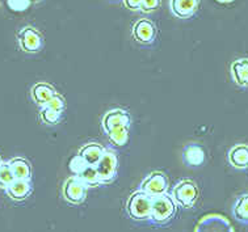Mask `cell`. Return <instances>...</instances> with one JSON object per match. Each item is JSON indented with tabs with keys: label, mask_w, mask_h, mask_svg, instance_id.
I'll return each instance as SVG.
<instances>
[{
	"label": "cell",
	"mask_w": 248,
	"mask_h": 232,
	"mask_svg": "<svg viewBox=\"0 0 248 232\" xmlns=\"http://www.w3.org/2000/svg\"><path fill=\"white\" fill-rule=\"evenodd\" d=\"M18 45L25 53H38L44 47V38L40 31L32 27H25L18 31Z\"/></svg>",
	"instance_id": "9"
},
{
	"label": "cell",
	"mask_w": 248,
	"mask_h": 232,
	"mask_svg": "<svg viewBox=\"0 0 248 232\" xmlns=\"http://www.w3.org/2000/svg\"><path fill=\"white\" fill-rule=\"evenodd\" d=\"M32 98L33 101L40 105V107H45L46 104L50 103L53 97L57 94V91L54 90L53 85L47 84V83H37L32 87Z\"/></svg>",
	"instance_id": "15"
},
{
	"label": "cell",
	"mask_w": 248,
	"mask_h": 232,
	"mask_svg": "<svg viewBox=\"0 0 248 232\" xmlns=\"http://www.w3.org/2000/svg\"><path fill=\"white\" fill-rule=\"evenodd\" d=\"M32 190L33 186L31 180H15L14 183L5 189L9 198L16 202L25 201L28 197L32 194Z\"/></svg>",
	"instance_id": "13"
},
{
	"label": "cell",
	"mask_w": 248,
	"mask_h": 232,
	"mask_svg": "<svg viewBox=\"0 0 248 232\" xmlns=\"http://www.w3.org/2000/svg\"><path fill=\"white\" fill-rule=\"evenodd\" d=\"M9 167L14 172V176L16 180H31L32 177V168L31 164L23 157H15L9 160Z\"/></svg>",
	"instance_id": "19"
},
{
	"label": "cell",
	"mask_w": 248,
	"mask_h": 232,
	"mask_svg": "<svg viewBox=\"0 0 248 232\" xmlns=\"http://www.w3.org/2000/svg\"><path fill=\"white\" fill-rule=\"evenodd\" d=\"M131 34H133V38L140 45H151L156 38L158 31L151 20L140 18L133 25Z\"/></svg>",
	"instance_id": "11"
},
{
	"label": "cell",
	"mask_w": 248,
	"mask_h": 232,
	"mask_svg": "<svg viewBox=\"0 0 248 232\" xmlns=\"http://www.w3.org/2000/svg\"><path fill=\"white\" fill-rule=\"evenodd\" d=\"M194 232H234L230 220L219 214L203 217L196 226Z\"/></svg>",
	"instance_id": "10"
},
{
	"label": "cell",
	"mask_w": 248,
	"mask_h": 232,
	"mask_svg": "<svg viewBox=\"0 0 248 232\" xmlns=\"http://www.w3.org/2000/svg\"><path fill=\"white\" fill-rule=\"evenodd\" d=\"M229 163L236 170H247L248 168V146L247 144H235L229 151Z\"/></svg>",
	"instance_id": "16"
},
{
	"label": "cell",
	"mask_w": 248,
	"mask_h": 232,
	"mask_svg": "<svg viewBox=\"0 0 248 232\" xmlns=\"http://www.w3.org/2000/svg\"><path fill=\"white\" fill-rule=\"evenodd\" d=\"M183 160L188 167H200L205 161V152L199 144H188L183 151Z\"/></svg>",
	"instance_id": "17"
},
{
	"label": "cell",
	"mask_w": 248,
	"mask_h": 232,
	"mask_svg": "<svg viewBox=\"0 0 248 232\" xmlns=\"http://www.w3.org/2000/svg\"><path fill=\"white\" fill-rule=\"evenodd\" d=\"M70 170L74 173V176H78L79 179L83 180L88 186H97L100 185V179L97 170L93 165H90L83 157L78 154L70 160Z\"/></svg>",
	"instance_id": "6"
},
{
	"label": "cell",
	"mask_w": 248,
	"mask_h": 232,
	"mask_svg": "<svg viewBox=\"0 0 248 232\" xmlns=\"http://www.w3.org/2000/svg\"><path fill=\"white\" fill-rule=\"evenodd\" d=\"M104 152V148L101 147L100 144H97V143H88V144H86V146H83V147L80 148L79 155H80L88 164L96 167V165L99 164V161L101 160Z\"/></svg>",
	"instance_id": "18"
},
{
	"label": "cell",
	"mask_w": 248,
	"mask_h": 232,
	"mask_svg": "<svg viewBox=\"0 0 248 232\" xmlns=\"http://www.w3.org/2000/svg\"><path fill=\"white\" fill-rule=\"evenodd\" d=\"M103 129L109 140L118 147L125 146L129 140L130 114L124 109H112L103 117Z\"/></svg>",
	"instance_id": "1"
},
{
	"label": "cell",
	"mask_w": 248,
	"mask_h": 232,
	"mask_svg": "<svg viewBox=\"0 0 248 232\" xmlns=\"http://www.w3.org/2000/svg\"><path fill=\"white\" fill-rule=\"evenodd\" d=\"M170 186L168 176L162 170H154L140 184V190L150 197H158L166 194Z\"/></svg>",
	"instance_id": "7"
},
{
	"label": "cell",
	"mask_w": 248,
	"mask_h": 232,
	"mask_svg": "<svg viewBox=\"0 0 248 232\" xmlns=\"http://www.w3.org/2000/svg\"><path fill=\"white\" fill-rule=\"evenodd\" d=\"M40 117L42 122H45L46 125H57L62 120V113L58 110H54L49 107H42L40 112Z\"/></svg>",
	"instance_id": "21"
},
{
	"label": "cell",
	"mask_w": 248,
	"mask_h": 232,
	"mask_svg": "<svg viewBox=\"0 0 248 232\" xmlns=\"http://www.w3.org/2000/svg\"><path fill=\"white\" fill-rule=\"evenodd\" d=\"M0 163H1V160H0Z\"/></svg>",
	"instance_id": "27"
},
{
	"label": "cell",
	"mask_w": 248,
	"mask_h": 232,
	"mask_svg": "<svg viewBox=\"0 0 248 232\" xmlns=\"http://www.w3.org/2000/svg\"><path fill=\"white\" fill-rule=\"evenodd\" d=\"M88 185L78 176L68 177L63 184L62 187V196L66 202L71 205H81L87 200V192H88Z\"/></svg>",
	"instance_id": "5"
},
{
	"label": "cell",
	"mask_w": 248,
	"mask_h": 232,
	"mask_svg": "<svg viewBox=\"0 0 248 232\" xmlns=\"http://www.w3.org/2000/svg\"><path fill=\"white\" fill-rule=\"evenodd\" d=\"M113 1H121V0H113ZM124 1V0H122Z\"/></svg>",
	"instance_id": "26"
},
{
	"label": "cell",
	"mask_w": 248,
	"mask_h": 232,
	"mask_svg": "<svg viewBox=\"0 0 248 232\" xmlns=\"http://www.w3.org/2000/svg\"><path fill=\"white\" fill-rule=\"evenodd\" d=\"M200 7V0H170L171 12L179 18L193 17Z\"/></svg>",
	"instance_id": "12"
},
{
	"label": "cell",
	"mask_w": 248,
	"mask_h": 232,
	"mask_svg": "<svg viewBox=\"0 0 248 232\" xmlns=\"http://www.w3.org/2000/svg\"><path fill=\"white\" fill-rule=\"evenodd\" d=\"M176 214V203L171 196L162 194V196L153 197V207H151V217L150 220L156 224H167Z\"/></svg>",
	"instance_id": "3"
},
{
	"label": "cell",
	"mask_w": 248,
	"mask_h": 232,
	"mask_svg": "<svg viewBox=\"0 0 248 232\" xmlns=\"http://www.w3.org/2000/svg\"><path fill=\"white\" fill-rule=\"evenodd\" d=\"M153 207V197L147 196L142 190H137L130 194L126 201V213L134 220H150Z\"/></svg>",
	"instance_id": "2"
},
{
	"label": "cell",
	"mask_w": 248,
	"mask_h": 232,
	"mask_svg": "<svg viewBox=\"0 0 248 232\" xmlns=\"http://www.w3.org/2000/svg\"><path fill=\"white\" fill-rule=\"evenodd\" d=\"M218 3H221V4H229V3H232L234 0H216Z\"/></svg>",
	"instance_id": "25"
},
{
	"label": "cell",
	"mask_w": 248,
	"mask_h": 232,
	"mask_svg": "<svg viewBox=\"0 0 248 232\" xmlns=\"http://www.w3.org/2000/svg\"><path fill=\"white\" fill-rule=\"evenodd\" d=\"M99 173L100 185L101 184H110L117 177V155L112 150H105L104 155L96 165Z\"/></svg>",
	"instance_id": "8"
},
{
	"label": "cell",
	"mask_w": 248,
	"mask_h": 232,
	"mask_svg": "<svg viewBox=\"0 0 248 232\" xmlns=\"http://www.w3.org/2000/svg\"><path fill=\"white\" fill-rule=\"evenodd\" d=\"M140 3H142V0H124L125 7L127 9H130V11H138V9H140Z\"/></svg>",
	"instance_id": "24"
},
{
	"label": "cell",
	"mask_w": 248,
	"mask_h": 232,
	"mask_svg": "<svg viewBox=\"0 0 248 232\" xmlns=\"http://www.w3.org/2000/svg\"><path fill=\"white\" fill-rule=\"evenodd\" d=\"M232 215L239 223L248 224V193L236 198L232 206Z\"/></svg>",
	"instance_id": "20"
},
{
	"label": "cell",
	"mask_w": 248,
	"mask_h": 232,
	"mask_svg": "<svg viewBox=\"0 0 248 232\" xmlns=\"http://www.w3.org/2000/svg\"><path fill=\"white\" fill-rule=\"evenodd\" d=\"M171 197L176 205L184 209H189V207H193L196 202L199 201L200 189L194 181L184 179L175 185Z\"/></svg>",
	"instance_id": "4"
},
{
	"label": "cell",
	"mask_w": 248,
	"mask_h": 232,
	"mask_svg": "<svg viewBox=\"0 0 248 232\" xmlns=\"http://www.w3.org/2000/svg\"><path fill=\"white\" fill-rule=\"evenodd\" d=\"M231 77L235 84L248 88V58H239L231 63Z\"/></svg>",
	"instance_id": "14"
},
{
	"label": "cell",
	"mask_w": 248,
	"mask_h": 232,
	"mask_svg": "<svg viewBox=\"0 0 248 232\" xmlns=\"http://www.w3.org/2000/svg\"><path fill=\"white\" fill-rule=\"evenodd\" d=\"M14 172L9 167V163H0V187L7 189L15 181Z\"/></svg>",
	"instance_id": "22"
},
{
	"label": "cell",
	"mask_w": 248,
	"mask_h": 232,
	"mask_svg": "<svg viewBox=\"0 0 248 232\" xmlns=\"http://www.w3.org/2000/svg\"><path fill=\"white\" fill-rule=\"evenodd\" d=\"M160 7V0H142L140 3V11L143 12H154Z\"/></svg>",
	"instance_id": "23"
}]
</instances>
